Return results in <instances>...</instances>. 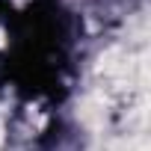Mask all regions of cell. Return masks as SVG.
<instances>
[{
  "label": "cell",
  "instance_id": "obj_1",
  "mask_svg": "<svg viewBox=\"0 0 151 151\" xmlns=\"http://www.w3.org/2000/svg\"><path fill=\"white\" fill-rule=\"evenodd\" d=\"M130 68V56H124L122 50H107L101 56L98 74H107V77H122V74Z\"/></svg>",
  "mask_w": 151,
  "mask_h": 151
},
{
  "label": "cell",
  "instance_id": "obj_2",
  "mask_svg": "<svg viewBox=\"0 0 151 151\" xmlns=\"http://www.w3.org/2000/svg\"><path fill=\"white\" fill-rule=\"evenodd\" d=\"M0 133H3V130H0Z\"/></svg>",
  "mask_w": 151,
  "mask_h": 151
}]
</instances>
